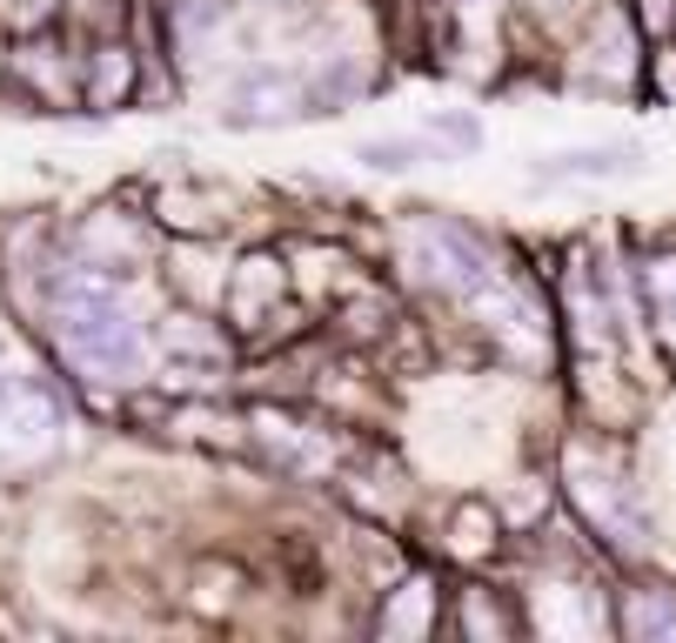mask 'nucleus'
<instances>
[{"instance_id": "obj_1", "label": "nucleus", "mask_w": 676, "mask_h": 643, "mask_svg": "<svg viewBox=\"0 0 676 643\" xmlns=\"http://www.w3.org/2000/svg\"><path fill=\"white\" fill-rule=\"evenodd\" d=\"M643 161L636 148H570V154H549L536 181H603V175H636Z\"/></svg>"}, {"instance_id": "obj_2", "label": "nucleus", "mask_w": 676, "mask_h": 643, "mask_svg": "<svg viewBox=\"0 0 676 643\" xmlns=\"http://www.w3.org/2000/svg\"><path fill=\"white\" fill-rule=\"evenodd\" d=\"M429 154H435V135H395V141H362L355 148V161L375 168V175H409L416 161H429Z\"/></svg>"}, {"instance_id": "obj_3", "label": "nucleus", "mask_w": 676, "mask_h": 643, "mask_svg": "<svg viewBox=\"0 0 676 643\" xmlns=\"http://www.w3.org/2000/svg\"><path fill=\"white\" fill-rule=\"evenodd\" d=\"M429 135H435V141H456V148H475V141H483V128H475L469 114H435Z\"/></svg>"}]
</instances>
